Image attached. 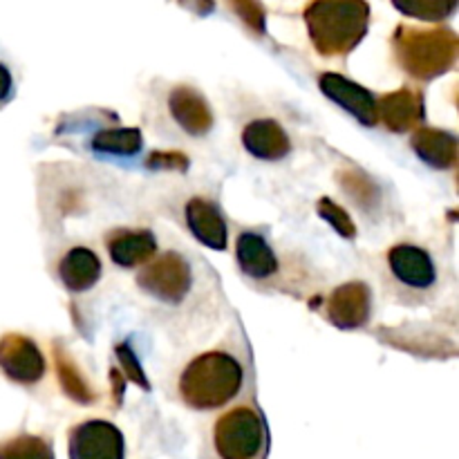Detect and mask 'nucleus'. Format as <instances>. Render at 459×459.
I'll use <instances>...</instances> for the list:
<instances>
[{
    "label": "nucleus",
    "mask_w": 459,
    "mask_h": 459,
    "mask_svg": "<svg viewBox=\"0 0 459 459\" xmlns=\"http://www.w3.org/2000/svg\"><path fill=\"white\" fill-rule=\"evenodd\" d=\"M245 372L238 359L227 352H206L193 359L179 377V394L195 411H215L236 399Z\"/></svg>",
    "instance_id": "1"
},
{
    "label": "nucleus",
    "mask_w": 459,
    "mask_h": 459,
    "mask_svg": "<svg viewBox=\"0 0 459 459\" xmlns=\"http://www.w3.org/2000/svg\"><path fill=\"white\" fill-rule=\"evenodd\" d=\"M388 264L393 276L412 291H426L437 281L433 258L424 249L412 245H397L390 249Z\"/></svg>",
    "instance_id": "9"
},
{
    "label": "nucleus",
    "mask_w": 459,
    "mask_h": 459,
    "mask_svg": "<svg viewBox=\"0 0 459 459\" xmlns=\"http://www.w3.org/2000/svg\"><path fill=\"white\" fill-rule=\"evenodd\" d=\"M117 352H119V357H121V363H124L126 368H128V372H130V379L133 381H139V384L143 385V388H148V384L146 381H143V375H142V370H139V366H134V361H133V354H130V350L126 348V345H121V348H117Z\"/></svg>",
    "instance_id": "24"
},
{
    "label": "nucleus",
    "mask_w": 459,
    "mask_h": 459,
    "mask_svg": "<svg viewBox=\"0 0 459 459\" xmlns=\"http://www.w3.org/2000/svg\"><path fill=\"white\" fill-rule=\"evenodd\" d=\"M108 254L119 267L133 269L146 264L157 254V240L151 231H117L108 238Z\"/></svg>",
    "instance_id": "14"
},
{
    "label": "nucleus",
    "mask_w": 459,
    "mask_h": 459,
    "mask_svg": "<svg viewBox=\"0 0 459 459\" xmlns=\"http://www.w3.org/2000/svg\"><path fill=\"white\" fill-rule=\"evenodd\" d=\"M394 7L402 13H408V16L421 18V21H439V18H446L455 12L457 3L455 0H415V3H394Z\"/></svg>",
    "instance_id": "21"
},
{
    "label": "nucleus",
    "mask_w": 459,
    "mask_h": 459,
    "mask_svg": "<svg viewBox=\"0 0 459 459\" xmlns=\"http://www.w3.org/2000/svg\"><path fill=\"white\" fill-rule=\"evenodd\" d=\"M412 148L426 164L435 169H451L457 160V142L453 134L442 130L421 128L412 137Z\"/></svg>",
    "instance_id": "18"
},
{
    "label": "nucleus",
    "mask_w": 459,
    "mask_h": 459,
    "mask_svg": "<svg viewBox=\"0 0 459 459\" xmlns=\"http://www.w3.org/2000/svg\"><path fill=\"white\" fill-rule=\"evenodd\" d=\"M186 224L188 229H191L193 236H195L204 247H211V249L215 251L227 249L229 229L222 213H220L215 204L202 200V197H195V200L188 202Z\"/></svg>",
    "instance_id": "11"
},
{
    "label": "nucleus",
    "mask_w": 459,
    "mask_h": 459,
    "mask_svg": "<svg viewBox=\"0 0 459 459\" xmlns=\"http://www.w3.org/2000/svg\"><path fill=\"white\" fill-rule=\"evenodd\" d=\"M377 112L379 119H384L385 128L394 130V133H403L417 126L424 117V99L420 92L403 88L397 92L388 94L377 103Z\"/></svg>",
    "instance_id": "13"
},
{
    "label": "nucleus",
    "mask_w": 459,
    "mask_h": 459,
    "mask_svg": "<svg viewBox=\"0 0 459 459\" xmlns=\"http://www.w3.org/2000/svg\"><path fill=\"white\" fill-rule=\"evenodd\" d=\"M242 146L258 160L276 161L290 152L291 143L281 124L273 119H258L242 130Z\"/></svg>",
    "instance_id": "12"
},
{
    "label": "nucleus",
    "mask_w": 459,
    "mask_h": 459,
    "mask_svg": "<svg viewBox=\"0 0 459 459\" xmlns=\"http://www.w3.org/2000/svg\"><path fill=\"white\" fill-rule=\"evenodd\" d=\"M309 39L323 56L352 52L368 31L370 7L366 3H312L305 7Z\"/></svg>",
    "instance_id": "2"
},
{
    "label": "nucleus",
    "mask_w": 459,
    "mask_h": 459,
    "mask_svg": "<svg viewBox=\"0 0 459 459\" xmlns=\"http://www.w3.org/2000/svg\"><path fill=\"white\" fill-rule=\"evenodd\" d=\"M0 459H54L49 442L34 435H18L0 444Z\"/></svg>",
    "instance_id": "20"
},
{
    "label": "nucleus",
    "mask_w": 459,
    "mask_h": 459,
    "mask_svg": "<svg viewBox=\"0 0 459 459\" xmlns=\"http://www.w3.org/2000/svg\"><path fill=\"white\" fill-rule=\"evenodd\" d=\"M213 448L218 459H264L267 426L249 406L224 412L213 429Z\"/></svg>",
    "instance_id": "4"
},
{
    "label": "nucleus",
    "mask_w": 459,
    "mask_h": 459,
    "mask_svg": "<svg viewBox=\"0 0 459 459\" xmlns=\"http://www.w3.org/2000/svg\"><path fill=\"white\" fill-rule=\"evenodd\" d=\"M9 94H12V74L4 65H0V103L7 101Z\"/></svg>",
    "instance_id": "25"
},
{
    "label": "nucleus",
    "mask_w": 459,
    "mask_h": 459,
    "mask_svg": "<svg viewBox=\"0 0 459 459\" xmlns=\"http://www.w3.org/2000/svg\"><path fill=\"white\" fill-rule=\"evenodd\" d=\"M0 370L16 384H39L45 375V359L31 339L7 334L0 339Z\"/></svg>",
    "instance_id": "7"
},
{
    "label": "nucleus",
    "mask_w": 459,
    "mask_h": 459,
    "mask_svg": "<svg viewBox=\"0 0 459 459\" xmlns=\"http://www.w3.org/2000/svg\"><path fill=\"white\" fill-rule=\"evenodd\" d=\"M318 85H321L325 97H330L343 110L357 117L363 126H368V128L377 126V121H379L377 101L366 88H361L354 81L345 79V76L336 74V72H325V74L318 76Z\"/></svg>",
    "instance_id": "8"
},
{
    "label": "nucleus",
    "mask_w": 459,
    "mask_h": 459,
    "mask_svg": "<svg viewBox=\"0 0 459 459\" xmlns=\"http://www.w3.org/2000/svg\"><path fill=\"white\" fill-rule=\"evenodd\" d=\"M70 459H124V435L110 421H83L70 433Z\"/></svg>",
    "instance_id": "6"
},
{
    "label": "nucleus",
    "mask_w": 459,
    "mask_h": 459,
    "mask_svg": "<svg viewBox=\"0 0 459 459\" xmlns=\"http://www.w3.org/2000/svg\"><path fill=\"white\" fill-rule=\"evenodd\" d=\"M101 260L88 247H74L58 263V276L65 290L85 291L101 278Z\"/></svg>",
    "instance_id": "15"
},
{
    "label": "nucleus",
    "mask_w": 459,
    "mask_h": 459,
    "mask_svg": "<svg viewBox=\"0 0 459 459\" xmlns=\"http://www.w3.org/2000/svg\"><path fill=\"white\" fill-rule=\"evenodd\" d=\"M370 290L363 282H348L332 291L330 303H327V318L336 327L354 330V327L366 325V321L370 318Z\"/></svg>",
    "instance_id": "10"
},
{
    "label": "nucleus",
    "mask_w": 459,
    "mask_h": 459,
    "mask_svg": "<svg viewBox=\"0 0 459 459\" xmlns=\"http://www.w3.org/2000/svg\"><path fill=\"white\" fill-rule=\"evenodd\" d=\"M92 148L97 152H108V155H134L142 151V133L137 128L101 130L92 139Z\"/></svg>",
    "instance_id": "19"
},
{
    "label": "nucleus",
    "mask_w": 459,
    "mask_h": 459,
    "mask_svg": "<svg viewBox=\"0 0 459 459\" xmlns=\"http://www.w3.org/2000/svg\"><path fill=\"white\" fill-rule=\"evenodd\" d=\"M394 49L402 65L420 79H433L453 65L457 39L451 31L402 27L394 39Z\"/></svg>",
    "instance_id": "3"
},
{
    "label": "nucleus",
    "mask_w": 459,
    "mask_h": 459,
    "mask_svg": "<svg viewBox=\"0 0 459 459\" xmlns=\"http://www.w3.org/2000/svg\"><path fill=\"white\" fill-rule=\"evenodd\" d=\"M318 213H321V218H325L327 222H330L332 227H334L343 238H354V233H357V229H354V222L350 220V215L345 213L339 204H334L332 200H327V197H323V200L318 202Z\"/></svg>",
    "instance_id": "22"
},
{
    "label": "nucleus",
    "mask_w": 459,
    "mask_h": 459,
    "mask_svg": "<svg viewBox=\"0 0 459 459\" xmlns=\"http://www.w3.org/2000/svg\"><path fill=\"white\" fill-rule=\"evenodd\" d=\"M58 370H61V381H63V388H67V393L72 394L74 399H81V402H90V393L85 390V385L81 384L79 377L74 372H70V366L65 361H58Z\"/></svg>",
    "instance_id": "23"
},
{
    "label": "nucleus",
    "mask_w": 459,
    "mask_h": 459,
    "mask_svg": "<svg viewBox=\"0 0 459 459\" xmlns=\"http://www.w3.org/2000/svg\"><path fill=\"white\" fill-rule=\"evenodd\" d=\"M170 112L186 133L204 134L213 124L209 103L193 88H175L170 94Z\"/></svg>",
    "instance_id": "17"
},
{
    "label": "nucleus",
    "mask_w": 459,
    "mask_h": 459,
    "mask_svg": "<svg viewBox=\"0 0 459 459\" xmlns=\"http://www.w3.org/2000/svg\"><path fill=\"white\" fill-rule=\"evenodd\" d=\"M236 258L242 272L249 278H255V281H263V278L273 276L278 272L276 254L258 233L247 231L238 238Z\"/></svg>",
    "instance_id": "16"
},
{
    "label": "nucleus",
    "mask_w": 459,
    "mask_h": 459,
    "mask_svg": "<svg viewBox=\"0 0 459 459\" xmlns=\"http://www.w3.org/2000/svg\"><path fill=\"white\" fill-rule=\"evenodd\" d=\"M137 285L161 303H179L191 290V267L182 255L169 251L139 273Z\"/></svg>",
    "instance_id": "5"
}]
</instances>
